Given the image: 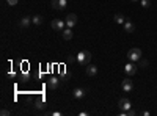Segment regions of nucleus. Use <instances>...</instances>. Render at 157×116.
Returning a JSON list of instances; mask_svg holds the SVG:
<instances>
[{"mask_svg": "<svg viewBox=\"0 0 157 116\" xmlns=\"http://www.w3.org/2000/svg\"><path fill=\"white\" fill-rule=\"evenodd\" d=\"M91 61V52H88V50H82V52L77 54V63L82 64V66H86V64H90Z\"/></svg>", "mask_w": 157, "mask_h": 116, "instance_id": "nucleus-1", "label": "nucleus"}, {"mask_svg": "<svg viewBox=\"0 0 157 116\" xmlns=\"http://www.w3.org/2000/svg\"><path fill=\"white\" fill-rule=\"evenodd\" d=\"M141 50L140 49H137V47H134V49H130L129 52H127V60L129 61H132V63H137V61H140L141 60Z\"/></svg>", "mask_w": 157, "mask_h": 116, "instance_id": "nucleus-2", "label": "nucleus"}, {"mask_svg": "<svg viewBox=\"0 0 157 116\" xmlns=\"http://www.w3.org/2000/svg\"><path fill=\"white\" fill-rule=\"evenodd\" d=\"M50 25H52V28H54V30H57V32H63L64 28H66V27H64V25H66V21H61V19H54Z\"/></svg>", "mask_w": 157, "mask_h": 116, "instance_id": "nucleus-3", "label": "nucleus"}, {"mask_svg": "<svg viewBox=\"0 0 157 116\" xmlns=\"http://www.w3.org/2000/svg\"><path fill=\"white\" fill-rule=\"evenodd\" d=\"M118 105H120L121 111H127V110L132 108V104H130V100L126 99V97H121L120 100H118Z\"/></svg>", "mask_w": 157, "mask_h": 116, "instance_id": "nucleus-4", "label": "nucleus"}, {"mask_svg": "<svg viewBox=\"0 0 157 116\" xmlns=\"http://www.w3.org/2000/svg\"><path fill=\"white\" fill-rule=\"evenodd\" d=\"M50 5L54 9H64L68 6V0H52Z\"/></svg>", "mask_w": 157, "mask_h": 116, "instance_id": "nucleus-5", "label": "nucleus"}, {"mask_svg": "<svg viewBox=\"0 0 157 116\" xmlns=\"http://www.w3.org/2000/svg\"><path fill=\"white\" fill-rule=\"evenodd\" d=\"M121 88H123L124 93H132V91H134V83H132V80L124 79L123 83H121Z\"/></svg>", "mask_w": 157, "mask_h": 116, "instance_id": "nucleus-6", "label": "nucleus"}, {"mask_svg": "<svg viewBox=\"0 0 157 116\" xmlns=\"http://www.w3.org/2000/svg\"><path fill=\"white\" fill-rule=\"evenodd\" d=\"M124 72H126L127 75H134V74L137 72V64L132 63V61H129L127 64H124Z\"/></svg>", "mask_w": 157, "mask_h": 116, "instance_id": "nucleus-7", "label": "nucleus"}, {"mask_svg": "<svg viewBox=\"0 0 157 116\" xmlns=\"http://www.w3.org/2000/svg\"><path fill=\"white\" fill-rule=\"evenodd\" d=\"M85 74L88 77H94L98 74V66H94V64H86L85 66Z\"/></svg>", "mask_w": 157, "mask_h": 116, "instance_id": "nucleus-8", "label": "nucleus"}, {"mask_svg": "<svg viewBox=\"0 0 157 116\" xmlns=\"http://www.w3.org/2000/svg\"><path fill=\"white\" fill-rule=\"evenodd\" d=\"M60 86V79H57V77H50V79L47 80V88L49 89H57Z\"/></svg>", "mask_w": 157, "mask_h": 116, "instance_id": "nucleus-9", "label": "nucleus"}, {"mask_svg": "<svg viewBox=\"0 0 157 116\" xmlns=\"http://www.w3.org/2000/svg\"><path fill=\"white\" fill-rule=\"evenodd\" d=\"M32 24H33V22H32V17H30V16H24V17L21 19V22H19L21 28H24V30H27Z\"/></svg>", "mask_w": 157, "mask_h": 116, "instance_id": "nucleus-10", "label": "nucleus"}, {"mask_svg": "<svg viewBox=\"0 0 157 116\" xmlns=\"http://www.w3.org/2000/svg\"><path fill=\"white\" fill-rule=\"evenodd\" d=\"M64 21H66V27H74V25L77 24V16L74 14V13H71V14H68L66 16V19H64Z\"/></svg>", "mask_w": 157, "mask_h": 116, "instance_id": "nucleus-11", "label": "nucleus"}, {"mask_svg": "<svg viewBox=\"0 0 157 116\" xmlns=\"http://www.w3.org/2000/svg\"><path fill=\"white\" fill-rule=\"evenodd\" d=\"M61 36H63V39L64 41H69V39H72V36H74V32H72V28L71 27H66L63 32H61Z\"/></svg>", "mask_w": 157, "mask_h": 116, "instance_id": "nucleus-12", "label": "nucleus"}, {"mask_svg": "<svg viewBox=\"0 0 157 116\" xmlns=\"http://www.w3.org/2000/svg\"><path fill=\"white\" fill-rule=\"evenodd\" d=\"M85 94H86V93H85L83 88H75L74 91H72V97H74V99H83Z\"/></svg>", "mask_w": 157, "mask_h": 116, "instance_id": "nucleus-13", "label": "nucleus"}, {"mask_svg": "<svg viewBox=\"0 0 157 116\" xmlns=\"http://www.w3.org/2000/svg\"><path fill=\"white\" fill-rule=\"evenodd\" d=\"M124 32L126 33H134L135 32V24L130 22V21H126L124 22Z\"/></svg>", "mask_w": 157, "mask_h": 116, "instance_id": "nucleus-14", "label": "nucleus"}, {"mask_svg": "<svg viewBox=\"0 0 157 116\" xmlns=\"http://www.w3.org/2000/svg\"><path fill=\"white\" fill-rule=\"evenodd\" d=\"M32 22H33L35 25H41V24L44 22V17H43V16H39V14H36L35 17H32Z\"/></svg>", "mask_w": 157, "mask_h": 116, "instance_id": "nucleus-15", "label": "nucleus"}, {"mask_svg": "<svg viewBox=\"0 0 157 116\" xmlns=\"http://www.w3.org/2000/svg\"><path fill=\"white\" fill-rule=\"evenodd\" d=\"M115 22L116 24H124L126 22V17L121 14V13H116V14H115Z\"/></svg>", "mask_w": 157, "mask_h": 116, "instance_id": "nucleus-16", "label": "nucleus"}, {"mask_svg": "<svg viewBox=\"0 0 157 116\" xmlns=\"http://www.w3.org/2000/svg\"><path fill=\"white\" fill-rule=\"evenodd\" d=\"M46 105H47V104H46V102H44L43 99H39V100H36V102H35V107H36L38 110H43V108H46Z\"/></svg>", "mask_w": 157, "mask_h": 116, "instance_id": "nucleus-17", "label": "nucleus"}, {"mask_svg": "<svg viewBox=\"0 0 157 116\" xmlns=\"http://www.w3.org/2000/svg\"><path fill=\"white\" fill-rule=\"evenodd\" d=\"M140 3H141V6H143V8H149V5H151L149 0H140Z\"/></svg>", "mask_w": 157, "mask_h": 116, "instance_id": "nucleus-18", "label": "nucleus"}, {"mask_svg": "<svg viewBox=\"0 0 157 116\" xmlns=\"http://www.w3.org/2000/svg\"><path fill=\"white\" fill-rule=\"evenodd\" d=\"M138 63H140V68H148V64H149V63H148V60H143V58H141Z\"/></svg>", "mask_w": 157, "mask_h": 116, "instance_id": "nucleus-19", "label": "nucleus"}, {"mask_svg": "<svg viewBox=\"0 0 157 116\" xmlns=\"http://www.w3.org/2000/svg\"><path fill=\"white\" fill-rule=\"evenodd\" d=\"M6 3H8L10 6H16V5L19 3V0H6Z\"/></svg>", "mask_w": 157, "mask_h": 116, "instance_id": "nucleus-20", "label": "nucleus"}, {"mask_svg": "<svg viewBox=\"0 0 157 116\" xmlns=\"http://www.w3.org/2000/svg\"><path fill=\"white\" fill-rule=\"evenodd\" d=\"M0 114H2V116H8V114H10V110H6V108H3L2 111H0Z\"/></svg>", "mask_w": 157, "mask_h": 116, "instance_id": "nucleus-21", "label": "nucleus"}, {"mask_svg": "<svg viewBox=\"0 0 157 116\" xmlns=\"http://www.w3.org/2000/svg\"><path fill=\"white\" fill-rule=\"evenodd\" d=\"M130 2H140V0H130Z\"/></svg>", "mask_w": 157, "mask_h": 116, "instance_id": "nucleus-22", "label": "nucleus"}]
</instances>
